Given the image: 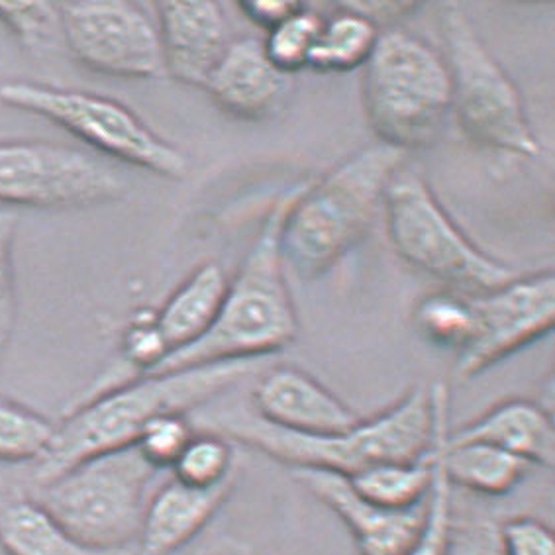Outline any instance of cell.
<instances>
[{"label":"cell","instance_id":"obj_7","mask_svg":"<svg viewBox=\"0 0 555 555\" xmlns=\"http://www.w3.org/2000/svg\"><path fill=\"white\" fill-rule=\"evenodd\" d=\"M446 65L452 81V111L463 132L487 150L532 159L542 154L522 94L487 50L462 7L440 9Z\"/></svg>","mask_w":555,"mask_h":555},{"label":"cell","instance_id":"obj_34","mask_svg":"<svg viewBox=\"0 0 555 555\" xmlns=\"http://www.w3.org/2000/svg\"><path fill=\"white\" fill-rule=\"evenodd\" d=\"M122 351L124 358L140 371V375L154 371L169 356L164 336L155 326V317L132 322L124 334Z\"/></svg>","mask_w":555,"mask_h":555},{"label":"cell","instance_id":"obj_19","mask_svg":"<svg viewBox=\"0 0 555 555\" xmlns=\"http://www.w3.org/2000/svg\"><path fill=\"white\" fill-rule=\"evenodd\" d=\"M228 283L230 281L220 266L205 263L167 298L155 314V326L164 336L169 356L195 344L215 324L227 297Z\"/></svg>","mask_w":555,"mask_h":555},{"label":"cell","instance_id":"obj_12","mask_svg":"<svg viewBox=\"0 0 555 555\" xmlns=\"http://www.w3.org/2000/svg\"><path fill=\"white\" fill-rule=\"evenodd\" d=\"M475 334L455 358V375L472 379L499 361L544 338L555 322V278L542 271L472 298Z\"/></svg>","mask_w":555,"mask_h":555},{"label":"cell","instance_id":"obj_29","mask_svg":"<svg viewBox=\"0 0 555 555\" xmlns=\"http://www.w3.org/2000/svg\"><path fill=\"white\" fill-rule=\"evenodd\" d=\"M448 433L450 428L446 421L434 443V481L426 501L424 525L416 542L404 555H448L453 518V487L443 474L442 462H440V448Z\"/></svg>","mask_w":555,"mask_h":555},{"label":"cell","instance_id":"obj_20","mask_svg":"<svg viewBox=\"0 0 555 555\" xmlns=\"http://www.w3.org/2000/svg\"><path fill=\"white\" fill-rule=\"evenodd\" d=\"M0 547L7 555H138L135 547L104 550L85 544L34 499L0 503Z\"/></svg>","mask_w":555,"mask_h":555},{"label":"cell","instance_id":"obj_9","mask_svg":"<svg viewBox=\"0 0 555 555\" xmlns=\"http://www.w3.org/2000/svg\"><path fill=\"white\" fill-rule=\"evenodd\" d=\"M0 103L57 124L96 152L155 176L183 179L186 155L169 144L128 106L103 94L48 82H0Z\"/></svg>","mask_w":555,"mask_h":555},{"label":"cell","instance_id":"obj_4","mask_svg":"<svg viewBox=\"0 0 555 555\" xmlns=\"http://www.w3.org/2000/svg\"><path fill=\"white\" fill-rule=\"evenodd\" d=\"M409 154L373 144L346 157L288 206L279 244L285 266L300 279L322 278L360 244L377 217L385 191Z\"/></svg>","mask_w":555,"mask_h":555},{"label":"cell","instance_id":"obj_25","mask_svg":"<svg viewBox=\"0 0 555 555\" xmlns=\"http://www.w3.org/2000/svg\"><path fill=\"white\" fill-rule=\"evenodd\" d=\"M55 424L21 402L0 399V463H38L52 448Z\"/></svg>","mask_w":555,"mask_h":555},{"label":"cell","instance_id":"obj_3","mask_svg":"<svg viewBox=\"0 0 555 555\" xmlns=\"http://www.w3.org/2000/svg\"><path fill=\"white\" fill-rule=\"evenodd\" d=\"M302 185L293 186L269 210L236 278L228 283L222 309L205 336L183 350L173 351L145 375L224 361L259 360L295 341L297 309L287 287L279 234L288 206Z\"/></svg>","mask_w":555,"mask_h":555},{"label":"cell","instance_id":"obj_28","mask_svg":"<svg viewBox=\"0 0 555 555\" xmlns=\"http://www.w3.org/2000/svg\"><path fill=\"white\" fill-rule=\"evenodd\" d=\"M322 16L319 12L302 7L300 11L288 16L275 28L268 31L263 40V48L268 53L269 62L283 75H293L305 67H309L310 55L314 43L319 40L322 28Z\"/></svg>","mask_w":555,"mask_h":555},{"label":"cell","instance_id":"obj_24","mask_svg":"<svg viewBox=\"0 0 555 555\" xmlns=\"http://www.w3.org/2000/svg\"><path fill=\"white\" fill-rule=\"evenodd\" d=\"M412 322L426 344L453 351L457 358L474 339V302L453 293H434L416 305Z\"/></svg>","mask_w":555,"mask_h":555},{"label":"cell","instance_id":"obj_2","mask_svg":"<svg viewBox=\"0 0 555 555\" xmlns=\"http://www.w3.org/2000/svg\"><path fill=\"white\" fill-rule=\"evenodd\" d=\"M258 370V360L224 361L138 375L67 416L55 428L52 448L36 463L34 479L48 483L96 455L132 448L155 416L196 411Z\"/></svg>","mask_w":555,"mask_h":555},{"label":"cell","instance_id":"obj_22","mask_svg":"<svg viewBox=\"0 0 555 555\" xmlns=\"http://www.w3.org/2000/svg\"><path fill=\"white\" fill-rule=\"evenodd\" d=\"M379 38V28L373 22L338 4V11L322 21L319 40L310 55L309 69L348 73L365 67Z\"/></svg>","mask_w":555,"mask_h":555},{"label":"cell","instance_id":"obj_36","mask_svg":"<svg viewBox=\"0 0 555 555\" xmlns=\"http://www.w3.org/2000/svg\"><path fill=\"white\" fill-rule=\"evenodd\" d=\"M341 4L350 11L358 12L361 16H365L377 28H379L380 22L402 18V16L414 14L421 9L418 2H341Z\"/></svg>","mask_w":555,"mask_h":555},{"label":"cell","instance_id":"obj_1","mask_svg":"<svg viewBox=\"0 0 555 555\" xmlns=\"http://www.w3.org/2000/svg\"><path fill=\"white\" fill-rule=\"evenodd\" d=\"M450 418V389L443 380L416 385L387 411L361 418L353 428L328 436H300L269 426L251 411L203 414L208 433L246 443L291 469H319L351 477L385 462H418L433 453Z\"/></svg>","mask_w":555,"mask_h":555},{"label":"cell","instance_id":"obj_17","mask_svg":"<svg viewBox=\"0 0 555 555\" xmlns=\"http://www.w3.org/2000/svg\"><path fill=\"white\" fill-rule=\"evenodd\" d=\"M234 481L215 489H196L171 477L155 489L145 506L135 544L138 555H171L189 544L215 518Z\"/></svg>","mask_w":555,"mask_h":555},{"label":"cell","instance_id":"obj_6","mask_svg":"<svg viewBox=\"0 0 555 555\" xmlns=\"http://www.w3.org/2000/svg\"><path fill=\"white\" fill-rule=\"evenodd\" d=\"M157 475L132 446L96 455L38 485L34 501L85 544L135 547Z\"/></svg>","mask_w":555,"mask_h":555},{"label":"cell","instance_id":"obj_32","mask_svg":"<svg viewBox=\"0 0 555 555\" xmlns=\"http://www.w3.org/2000/svg\"><path fill=\"white\" fill-rule=\"evenodd\" d=\"M499 525L491 516L453 513L448 555H504Z\"/></svg>","mask_w":555,"mask_h":555},{"label":"cell","instance_id":"obj_33","mask_svg":"<svg viewBox=\"0 0 555 555\" xmlns=\"http://www.w3.org/2000/svg\"><path fill=\"white\" fill-rule=\"evenodd\" d=\"M499 530L504 555H555L554 530L535 516H513Z\"/></svg>","mask_w":555,"mask_h":555},{"label":"cell","instance_id":"obj_21","mask_svg":"<svg viewBox=\"0 0 555 555\" xmlns=\"http://www.w3.org/2000/svg\"><path fill=\"white\" fill-rule=\"evenodd\" d=\"M448 436L440 448V462L452 487L496 499L513 493L532 469L530 463L489 443L452 442Z\"/></svg>","mask_w":555,"mask_h":555},{"label":"cell","instance_id":"obj_5","mask_svg":"<svg viewBox=\"0 0 555 555\" xmlns=\"http://www.w3.org/2000/svg\"><path fill=\"white\" fill-rule=\"evenodd\" d=\"M363 69V108L380 144L409 154L440 138L452 111V81L428 41L404 30L380 34Z\"/></svg>","mask_w":555,"mask_h":555},{"label":"cell","instance_id":"obj_10","mask_svg":"<svg viewBox=\"0 0 555 555\" xmlns=\"http://www.w3.org/2000/svg\"><path fill=\"white\" fill-rule=\"evenodd\" d=\"M128 183L113 165L50 142H0V205L87 208L120 201Z\"/></svg>","mask_w":555,"mask_h":555},{"label":"cell","instance_id":"obj_16","mask_svg":"<svg viewBox=\"0 0 555 555\" xmlns=\"http://www.w3.org/2000/svg\"><path fill=\"white\" fill-rule=\"evenodd\" d=\"M285 87L287 75L269 62L263 40L242 38L228 43L203 89L230 116L261 120L278 108Z\"/></svg>","mask_w":555,"mask_h":555},{"label":"cell","instance_id":"obj_13","mask_svg":"<svg viewBox=\"0 0 555 555\" xmlns=\"http://www.w3.org/2000/svg\"><path fill=\"white\" fill-rule=\"evenodd\" d=\"M291 474L346 525L360 555H404L421 534L426 503L414 511H389L363 499L348 477L319 469Z\"/></svg>","mask_w":555,"mask_h":555},{"label":"cell","instance_id":"obj_27","mask_svg":"<svg viewBox=\"0 0 555 555\" xmlns=\"http://www.w3.org/2000/svg\"><path fill=\"white\" fill-rule=\"evenodd\" d=\"M0 22L34 55L65 50L62 11L53 2H0Z\"/></svg>","mask_w":555,"mask_h":555},{"label":"cell","instance_id":"obj_31","mask_svg":"<svg viewBox=\"0 0 555 555\" xmlns=\"http://www.w3.org/2000/svg\"><path fill=\"white\" fill-rule=\"evenodd\" d=\"M18 218L11 210H0V365L11 341L16 320V283H14V237Z\"/></svg>","mask_w":555,"mask_h":555},{"label":"cell","instance_id":"obj_35","mask_svg":"<svg viewBox=\"0 0 555 555\" xmlns=\"http://www.w3.org/2000/svg\"><path fill=\"white\" fill-rule=\"evenodd\" d=\"M305 4L295 0H251V2H240V11L246 14L247 18L256 22L261 28L271 30L295 12L300 11Z\"/></svg>","mask_w":555,"mask_h":555},{"label":"cell","instance_id":"obj_18","mask_svg":"<svg viewBox=\"0 0 555 555\" xmlns=\"http://www.w3.org/2000/svg\"><path fill=\"white\" fill-rule=\"evenodd\" d=\"M452 442H481L513 453L532 467L555 465V428L552 412L526 399L499 402L477 421L448 436Z\"/></svg>","mask_w":555,"mask_h":555},{"label":"cell","instance_id":"obj_11","mask_svg":"<svg viewBox=\"0 0 555 555\" xmlns=\"http://www.w3.org/2000/svg\"><path fill=\"white\" fill-rule=\"evenodd\" d=\"M65 50L87 69L120 79L165 77L157 21L135 2H65Z\"/></svg>","mask_w":555,"mask_h":555},{"label":"cell","instance_id":"obj_26","mask_svg":"<svg viewBox=\"0 0 555 555\" xmlns=\"http://www.w3.org/2000/svg\"><path fill=\"white\" fill-rule=\"evenodd\" d=\"M171 477L196 489H215L234 481L232 443L217 433H195L171 467Z\"/></svg>","mask_w":555,"mask_h":555},{"label":"cell","instance_id":"obj_14","mask_svg":"<svg viewBox=\"0 0 555 555\" xmlns=\"http://www.w3.org/2000/svg\"><path fill=\"white\" fill-rule=\"evenodd\" d=\"M251 404V412L269 426L300 436L344 433L361 421L320 380L291 365L266 373L254 389Z\"/></svg>","mask_w":555,"mask_h":555},{"label":"cell","instance_id":"obj_8","mask_svg":"<svg viewBox=\"0 0 555 555\" xmlns=\"http://www.w3.org/2000/svg\"><path fill=\"white\" fill-rule=\"evenodd\" d=\"M383 208L392 247L412 268L477 295L518 278L515 269L487 256L463 234L433 186L409 165H402L392 177Z\"/></svg>","mask_w":555,"mask_h":555},{"label":"cell","instance_id":"obj_15","mask_svg":"<svg viewBox=\"0 0 555 555\" xmlns=\"http://www.w3.org/2000/svg\"><path fill=\"white\" fill-rule=\"evenodd\" d=\"M155 11L165 75L205 87L230 43L224 9L218 2H162Z\"/></svg>","mask_w":555,"mask_h":555},{"label":"cell","instance_id":"obj_30","mask_svg":"<svg viewBox=\"0 0 555 555\" xmlns=\"http://www.w3.org/2000/svg\"><path fill=\"white\" fill-rule=\"evenodd\" d=\"M195 436L193 421H189V414L183 412H167L162 416H155L140 434L135 450L159 474L171 472L177 457L185 450L186 443Z\"/></svg>","mask_w":555,"mask_h":555},{"label":"cell","instance_id":"obj_23","mask_svg":"<svg viewBox=\"0 0 555 555\" xmlns=\"http://www.w3.org/2000/svg\"><path fill=\"white\" fill-rule=\"evenodd\" d=\"M348 481L363 499L383 508L414 511L426 503L433 489L434 448L428 457L418 462L377 463L360 474L351 475Z\"/></svg>","mask_w":555,"mask_h":555}]
</instances>
